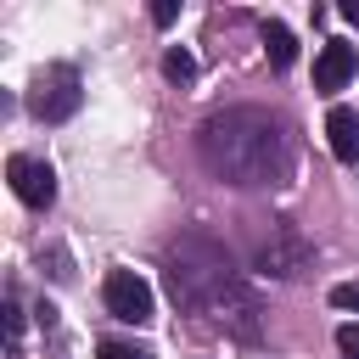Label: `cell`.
I'll list each match as a JSON object with an SVG mask.
<instances>
[{"label":"cell","instance_id":"6da1fadb","mask_svg":"<svg viewBox=\"0 0 359 359\" xmlns=\"http://www.w3.org/2000/svg\"><path fill=\"white\" fill-rule=\"evenodd\" d=\"M196 157L213 180L224 185H280L286 168H292V140H286V123L264 107H224L213 118H202L196 129Z\"/></svg>","mask_w":359,"mask_h":359},{"label":"cell","instance_id":"7a4b0ae2","mask_svg":"<svg viewBox=\"0 0 359 359\" xmlns=\"http://www.w3.org/2000/svg\"><path fill=\"white\" fill-rule=\"evenodd\" d=\"M168 292H174V303L180 309H196V314H213L230 337H258V314H264V303H258V292L230 269V258L213 247V241H202V236H191V241H180L174 252H168Z\"/></svg>","mask_w":359,"mask_h":359},{"label":"cell","instance_id":"3957f363","mask_svg":"<svg viewBox=\"0 0 359 359\" xmlns=\"http://www.w3.org/2000/svg\"><path fill=\"white\" fill-rule=\"evenodd\" d=\"M309 264H314V241L297 224H269V236L252 247V269L275 275V280H297Z\"/></svg>","mask_w":359,"mask_h":359},{"label":"cell","instance_id":"277c9868","mask_svg":"<svg viewBox=\"0 0 359 359\" xmlns=\"http://www.w3.org/2000/svg\"><path fill=\"white\" fill-rule=\"evenodd\" d=\"M79 101H84V90H79V73H73V67H45V73L28 84V112H34L39 123L73 118Z\"/></svg>","mask_w":359,"mask_h":359},{"label":"cell","instance_id":"5b68a950","mask_svg":"<svg viewBox=\"0 0 359 359\" xmlns=\"http://www.w3.org/2000/svg\"><path fill=\"white\" fill-rule=\"evenodd\" d=\"M101 297H107V314L123 320V325H146L151 320V286L135 269H112L107 286H101Z\"/></svg>","mask_w":359,"mask_h":359},{"label":"cell","instance_id":"8992f818","mask_svg":"<svg viewBox=\"0 0 359 359\" xmlns=\"http://www.w3.org/2000/svg\"><path fill=\"white\" fill-rule=\"evenodd\" d=\"M6 180H11V191H17L28 208H50V202H56V174H50V163H39V157H11V163H6Z\"/></svg>","mask_w":359,"mask_h":359},{"label":"cell","instance_id":"52a82bcc","mask_svg":"<svg viewBox=\"0 0 359 359\" xmlns=\"http://www.w3.org/2000/svg\"><path fill=\"white\" fill-rule=\"evenodd\" d=\"M353 67H359V56H353V45H342V39H331V45L320 50V62H314V90H342V84L353 79Z\"/></svg>","mask_w":359,"mask_h":359},{"label":"cell","instance_id":"ba28073f","mask_svg":"<svg viewBox=\"0 0 359 359\" xmlns=\"http://www.w3.org/2000/svg\"><path fill=\"white\" fill-rule=\"evenodd\" d=\"M325 135H331V151H337V163H359V112H353V107H331V118H325Z\"/></svg>","mask_w":359,"mask_h":359},{"label":"cell","instance_id":"9c48e42d","mask_svg":"<svg viewBox=\"0 0 359 359\" xmlns=\"http://www.w3.org/2000/svg\"><path fill=\"white\" fill-rule=\"evenodd\" d=\"M264 50H269V62H275V67H292V62H297V39H292V28L264 22Z\"/></svg>","mask_w":359,"mask_h":359},{"label":"cell","instance_id":"30bf717a","mask_svg":"<svg viewBox=\"0 0 359 359\" xmlns=\"http://www.w3.org/2000/svg\"><path fill=\"white\" fill-rule=\"evenodd\" d=\"M163 73H168L174 84H191V79H196V62H191V50H163Z\"/></svg>","mask_w":359,"mask_h":359},{"label":"cell","instance_id":"8fae6325","mask_svg":"<svg viewBox=\"0 0 359 359\" xmlns=\"http://www.w3.org/2000/svg\"><path fill=\"white\" fill-rule=\"evenodd\" d=\"M101 359H151V353L135 342H101Z\"/></svg>","mask_w":359,"mask_h":359},{"label":"cell","instance_id":"7c38bea8","mask_svg":"<svg viewBox=\"0 0 359 359\" xmlns=\"http://www.w3.org/2000/svg\"><path fill=\"white\" fill-rule=\"evenodd\" d=\"M331 303H337V309H359V280H342V286H331Z\"/></svg>","mask_w":359,"mask_h":359},{"label":"cell","instance_id":"4fadbf2b","mask_svg":"<svg viewBox=\"0 0 359 359\" xmlns=\"http://www.w3.org/2000/svg\"><path fill=\"white\" fill-rule=\"evenodd\" d=\"M337 348H342V359H359V325H342L337 331Z\"/></svg>","mask_w":359,"mask_h":359},{"label":"cell","instance_id":"5bb4252c","mask_svg":"<svg viewBox=\"0 0 359 359\" xmlns=\"http://www.w3.org/2000/svg\"><path fill=\"white\" fill-rule=\"evenodd\" d=\"M174 17H180V6H174V0H157V6H151V22H157V28H168Z\"/></svg>","mask_w":359,"mask_h":359},{"label":"cell","instance_id":"9a60e30c","mask_svg":"<svg viewBox=\"0 0 359 359\" xmlns=\"http://www.w3.org/2000/svg\"><path fill=\"white\" fill-rule=\"evenodd\" d=\"M342 17H348V22H359V0H348V6H342Z\"/></svg>","mask_w":359,"mask_h":359}]
</instances>
